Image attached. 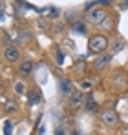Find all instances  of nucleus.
Returning a JSON list of instances; mask_svg holds the SVG:
<instances>
[{
    "mask_svg": "<svg viewBox=\"0 0 128 135\" xmlns=\"http://www.w3.org/2000/svg\"><path fill=\"white\" fill-rule=\"evenodd\" d=\"M110 60H112V55H110V53H101V55H97V59L93 60V69H95V71H103L104 68H108Z\"/></svg>",
    "mask_w": 128,
    "mask_h": 135,
    "instance_id": "4",
    "label": "nucleus"
},
{
    "mask_svg": "<svg viewBox=\"0 0 128 135\" xmlns=\"http://www.w3.org/2000/svg\"><path fill=\"white\" fill-rule=\"evenodd\" d=\"M106 46H108V38L104 35H93V37L88 40V49H90L92 53H97V55L104 53Z\"/></svg>",
    "mask_w": 128,
    "mask_h": 135,
    "instance_id": "1",
    "label": "nucleus"
},
{
    "mask_svg": "<svg viewBox=\"0 0 128 135\" xmlns=\"http://www.w3.org/2000/svg\"><path fill=\"white\" fill-rule=\"evenodd\" d=\"M83 102H84V93H83V91H73V93L68 97V104H70V108H73V110L81 108Z\"/></svg>",
    "mask_w": 128,
    "mask_h": 135,
    "instance_id": "5",
    "label": "nucleus"
},
{
    "mask_svg": "<svg viewBox=\"0 0 128 135\" xmlns=\"http://www.w3.org/2000/svg\"><path fill=\"white\" fill-rule=\"evenodd\" d=\"M77 31H81V33H83V31H84V26H83V24H77Z\"/></svg>",
    "mask_w": 128,
    "mask_h": 135,
    "instance_id": "16",
    "label": "nucleus"
},
{
    "mask_svg": "<svg viewBox=\"0 0 128 135\" xmlns=\"http://www.w3.org/2000/svg\"><path fill=\"white\" fill-rule=\"evenodd\" d=\"M31 71H33V62H31V60H24L20 66H19V73H20L22 77L31 75Z\"/></svg>",
    "mask_w": 128,
    "mask_h": 135,
    "instance_id": "7",
    "label": "nucleus"
},
{
    "mask_svg": "<svg viewBox=\"0 0 128 135\" xmlns=\"http://www.w3.org/2000/svg\"><path fill=\"white\" fill-rule=\"evenodd\" d=\"M11 130H13V124H11V122H6V130H4V133L11 135Z\"/></svg>",
    "mask_w": 128,
    "mask_h": 135,
    "instance_id": "12",
    "label": "nucleus"
},
{
    "mask_svg": "<svg viewBox=\"0 0 128 135\" xmlns=\"http://www.w3.org/2000/svg\"><path fill=\"white\" fill-rule=\"evenodd\" d=\"M86 108H88V112H95V108H97V104H95V100H93V97H92V95L88 97V102H86Z\"/></svg>",
    "mask_w": 128,
    "mask_h": 135,
    "instance_id": "9",
    "label": "nucleus"
},
{
    "mask_svg": "<svg viewBox=\"0 0 128 135\" xmlns=\"http://www.w3.org/2000/svg\"><path fill=\"white\" fill-rule=\"evenodd\" d=\"M83 88H86V90L92 88V82H83Z\"/></svg>",
    "mask_w": 128,
    "mask_h": 135,
    "instance_id": "17",
    "label": "nucleus"
},
{
    "mask_svg": "<svg viewBox=\"0 0 128 135\" xmlns=\"http://www.w3.org/2000/svg\"><path fill=\"white\" fill-rule=\"evenodd\" d=\"M59 90L62 95H71V84H70V80L68 79H61V84H59Z\"/></svg>",
    "mask_w": 128,
    "mask_h": 135,
    "instance_id": "8",
    "label": "nucleus"
},
{
    "mask_svg": "<svg viewBox=\"0 0 128 135\" xmlns=\"http://www.w3.org/2000/svg\"><path fill=\"white\" fill-rule=\"evenodd\" d=\"M57 60H59V62H62V60H64V55L61 53V51H59V55H57Z\"/></svg>",
    "mask_w": 128,
    "mask_h": 135,
    "instance_id": "15",
    "label": "nucleus"
},
{
    "mask_svg": "<svg viewBox=\"0 0 128 135\" xmlns=\"http://www.w3.org/2000/svg\"><path fill=\"white\" fill-rule=\"evenodd\" d=\"M99 119H101V122L106 124V126H117V122H119V117H117V113L113 112V110H104V112H101Z\"/></svg>",
    "mask_w": 128,
    "mask_h": 135,
    "instance_id": "2",
    "label": "nucleus"
},
{
    "mask_svg": "<svg viewBox=\"0 0 128 135\" xmlns=\"http://www.w3.org/2000/svg\"><path fill=\"white\" fill-rule=\"evenodd\" d=\"M4 55H6V59L9 60V62H17L19 59H20V51H19V47L17 46H6V51H4Z\"/></svg>",
    "mask_w": 128,
    "mask_h": 135,
    "instance_id": "6",
    "label": "nucleus"
},
{
    "mask_svg": "<svg viewBox=\"0 0 128 135\" xmlns=\"http://www.w3.org/2000/svg\"><path fill=\"white\" fill-rule=\"evenodd\" d=\"M0 69H2V66H0Z\"/></svg>",
    "mask_w": 128,
    "mask_h": 135,
    "instance_id": "20",
    "label": "nucleus"
},
{
    "mask_svg": "<svg viewBox=\"0 0 128 135\" xmlns=\"http://www.w3.org/2000/svg\"><path fill=\"white\" fill-rule=\"evenodd\" d=\"M15 91H17V93H24V86H22L20 82H17V84H15Z\"/></svg>",
    "mask_w": 128,
    "mask_h": 135,
    "instance_id": "13",
    "label": "nucleus"
},
{
    "mask_svg": "<svg viewBox=\"0 0 128 135\" xmlns=\"http://www.w3.org/2000/svg\"><path fill=\"white\" fill-rule=\"evenodd\" d=\"M13 112H15V104L9 102V104H7V113H13Z\"/></svg>",
    "mask_w": 128,
    "mask_h": 135,
    "instance_id": "14",
    "label": "nucleus"
},
{
    "mask_svg": "<svg viewBox=\"0 0 128 135\" xmlns=\"http://www.w3.org/2000/svg\"><path fill=\"white\" fill-rule=\"evenodd\" d=\"M125 47V42H115L113 44V53H117V51H121Z\"/></svg>",
    "mask_w": 128,
    "mask_h": 135,
    "instance_id": "11",
    "label": "nucleus"
},
{
    "mask_svg": "<svg viewBox=\"0 0 128 135\" xmlns=\"http://www.w3.org/2000/svg\"><path fill=\"white\" fill-rule=\"evenodd\" d=\"M104 18H106V11L103 9V7H95V9H92L90 13H88V22L90 24H101L104 22Z\"/></svg>",
    "mask_w": 128,
    "mask_h": 135,
    "instance_id": "3",
    "label": "nucleus"
},
{
    "mask_svg": "<svg viewBox=\"0 0 128 135\" xmlns=\"http://www.w3.org/2000/svg\"><path fill=\"white\" fill-rule=\"evenodd\" d=\"M57 135H64V132L62 130H57Z\"/></svg>",
    "mask_w": 128,
    "mask_h": 135,
    "instance_id": "18",
    "label": "nucleus"
},
{
    "mask_svg": "<svg viewBox=\"0 0 128 135\" xmlns=\"http://www.w3.org/2000/svg\"><path fill=\"white\" fill-rule=\"evenodd\" d=\"M39 99H40V97H39V93H37V91L29 93V104H37V102H39Z\"/></svg>",
    "mask_w": 128,
    "mask_h": 135,
    "instance_id": "10",
    "label": "nucleus"
},
{
    "mask_svg": "<svg viewBox=\"0 0 128 135\" xmlns=\"http://www.w3.org/2000/svg\"><path fill=\"white\" fill-rule=\"evenodd\" d=\"M123 135H128V130H125V132H123Z\"/></svg>",
    "mask_w": 128,
    "mask_h": 135,
    "instance_id": "19",
    "label": "nucleus"
}]
</instances>
